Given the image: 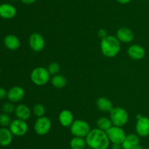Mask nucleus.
Listing matches in <instances>:
<instances>
[{"mask_svg":"<svg viewBox=\"0 0 149 149\" xmlns=\"http://www.w3.org/2000/svg\"><path fill=\"white\" fill-rule=\"evenodd\" d=\"M13 134L7 127L0 128V145L2 147L9 146L13 142Z\"/></svg>","mask_w":149,"mask_h":149,"instance_id":"obj_19","label":"nucleus"},{"mask_svg":"<svg viewBox=\"0 0 149 149\" xmlns=\"http://www.w3.org/2000/svg\"><path fill=\"white\" fill-rule=\"evenodd\" d=\"M96 124H97V128L105 131H107L113 126L110 118H107V117H100L97 119Z\"/></svg>","mask_w":149,"mask_h":149,"instance_id":"obj_23","label":"nucleus"},{"mask_svg":"<svg viewBox=\"0 0 149 149\" xmlns=\"http://www.w3.org/2000/svg\"><path fill=\"white\" fill-rule=\"evenodd\" d=\"M87 146V142L84 137H74L70 141L71 149H85Z\"/></svg>","mask_w":149,"mask_h":149,"instance_id":"obj_22","label":"nucleus"},{"mask_svg":"<svg viewBox=\"0 0 149 149\" xmlns=\"http://www.w3.org/2000/svg\"><path fill=\"white\" fill-rule=\"evenodd\" d=\"M108 137L112 144H121L123 143L126 137L127 134L122 127L112 126L106 131Z\"/></svg>","mask_w":149,"mask_h":149,"instance_id":"obj_6","label":"nucleus"},{"mask_svg":"<svg viewBox=\"0 0 149 149\" xmlns=\"http://www.w3.org/2000/svg\"><path fill=\"white\" fill-rule=\"evenodd\" d=\"M47 70L49 72L50 75H55V74H59L61 72V65L58 62H52L48 65Z\"/></svg>","mask_w":149,"mask_h":149,"instance_id":"obj_25","label":"nucleus"},{"mask_svg":"<svg viewBox=\"0 0 149 149\" xmlns=\"http://www.w3.org/2000/svg\"><path fill=\"white\" fill-rule=\"evenodd\" d=\"M69 128L70 131L74 137H84V138L87 137L91 130L90 124L86 121L81 119L74 120Z\"/></svg>","mask_w":149,"mask_h":149,"instance_id":"obj_5","label":"nucleus"},{"mask_svg":"<svg viewBox=\"0 0 149 149\" xmlns=\"http://www.w3.org/2000/svg\"><path fill=\"white\" fill-rule=\"evenodd\" d=\"M12 122V119L9 114L2 112L0 114V126L1 127H9Z\"/></svg>","mask_w":149,"mask_h":149,"instance_id":"obj_26","label":"nucleus"},{"mask_svg":"<svg viewBox=\"0 0 149 149\" xmlns=\"http://www.w3.org/2000/svg\"><path fill=\"white\" fill-rule=\"evenodd\" d=\"M50 82L52 86L56 89H63L67 84V79L62 74H55L50 79Z\"/></svg>","mask_w":149,"mask_h":149,"instance_id":"obj_21","label":"nucleus"},{"mask_svg":"<svg viewBox=\"0 0 149 149\" xmlns=\"http://www.w3.org/2000/svg\"><path fill=\"white\" fill-rule=\"evenodd\" d=\"M70 149H71V148H70Z\"/></svg>","mask_w":149,"mask_h":149,"instance_id":"obj_35","label":"nucleus"},{"mask_svg":"<svg viewBox=\"0 0 149 149\" xmlns=\"http://www.w3.org/2000/svg\"><path fill=\"white\" fill-rule=\"evenodd\" d=\"M51 75L47 69L44 67H38L33 69L31 73V80L33 84L42 86L50 80Z\"/></svg>","mask_w":149,"mask_h":149,"instance_id":"obj_4","label":"nucleus"},{"mask_svg":"<svg viewBox=\"0 0 149 149\" xmlns=\"http://www.w3.org/2000/svg\"><path fill=\"white\" fill-rule=\"evenodd\" d=\"M9 129L14 136L22 137L24 136L29 131V125L26 121L16 118L12 121Z\"/></svg>","mask_w":149,"mask_h":149,"instance_id":"obj_8","label":"nucleus"},{"mask_svg":"<svg viewBox=\"0 0 149 149\" xmlns=\"http://www.w3.org/2000/svg\"><path fill=\"white\" fill-rule=\"evenodd\" d=\"M127 55L133 60H141L145 57L146 50L142 45L133 44L128 48Z\"/></svg>","mask_w":149,"mask_h":149,"instance_id":"obj_13","label":"nucleus"},{"mask_svg":"<svg viewBox=\"0 0 149 149\" xmlns=\"http://www.w3.org/2000/svg\"><path fill=\"white\" fill-rule=\"evenodd\" d=\"M32 112L37 118H40V117L45 116V113H46V108H45V107L42 104L37 103L33 107Z\"/></svg>","mask_w":149,"mask_h":149,"instance_id":"obj_24","label":"nucleus"},{"mask_svg":"<svg viewBox=\"0 0 149 149\" xmlns=\"http://www.w3.org/2000/svg\"><path fill=\"white\" fill-rule=\"evenodd\" d=\"M58 121L62 127L68 128L71 127L72 123L74 122V115L69 110H63L58 115Z\"/></svg>","mask_w":149,"mask_h":149,"instance_id":"obj_15","label":"nucleus"},{"mask_svg":"<svg viewBox=\"0 0 149 149\" xmlns=\"http://www.w3.org/2000/svg\"><path fill=\"white\" fill-rule=\"evenodd\" d=\"M51 128H52V121L45 115L37 118L33 127L35 132L39 136L47 134L51 130Z\"/></svg>","mask_w":149,"mask_h":149,"instance_id":"obj_7","label":"nucleus"},{"mask_svg":"<svg viewBox=\"0 0 149 149\" xmlns=\"http://www.w3.org/2000/svg\"><path fill=\"white\" fill-rule=\"evenodd\" d=\"M7 91H6L4 88L0 87V100L4 99V98L7 97Z\"/></svg>","mask_w":149,"mask_h":149,"instance_id":"obj_29","label":"nucleus"},{"mask_svg":"<svg viewBox=\"0 0 149 149\" xmlns=\"http://www.w3.org/2000/svg\"><path fill=\"white\" fill-rule=\"evenodd\" d=\"M121 42L116 36L107 35L100 41V51L107 58H113L121 51Z\"/></svg>","mask_w":149,"mask_h":149,"instance_id":"obj_2","label":"nucleus"},{"mask_svg":"<svg viewBox=\"0 0 149 149\" xmlns=\"http://www.w3.org/2000/svg\"><path fill=\"white\" fill-rule=\"evenodd\" d=\"M116 37L120 41L121 43H130L132 42L135 37L132 29L128 27H121L117 30Z\"/></svg>","mask_w":149,"mask_h":149,"instance_id":"obj_12","label":"nucleus"},{"mask_svg":"<svg viewBox=\"0 0 149 149\" xmlns=\"http://www.w3.org/2000/svg\"><path fill=\"white\" fill-rule=\"evenodd\" d=\"M25 96V91L19 86H13L7 91V98L10 102L13 103L18 102L23 100Z\"/></svg>","mask_w":149,"mask_h":149,"instance_id":"obj_11","label":"nucleus"},{"mask_svg":"<svg viewBox=\"0 0 149 149\" xmlns=\"http://www.w3.org/2000/svg\"><path fill=\"white\" fill-rule=\"evenodd\" d=\"M4 45L10 51H17L20 47V40L14 34H8L4 37Z\"/></svg>","mask_w":149,"mask_h":149,"instance_id":"obj_18","label":"nucleus"},{"mask_svg":"<svg viewBox=\"0 0 149 149\" xmlns=\"http://www.w3.org/2000/svg\"><path fill=\"white\" fill-rule=\"evenodd\" d=\"M140 145V137L137 134H127L125 140L122 143V149H133Z\"/></svg>","mask_w":149,"mask_h":149,"instance_id":"obj_17","label":"nucleus"},{"mask_svg":"<svg viewBox=\"0 0 149 149\" xmlns=\"http://www.w3.org/2000/svg\"><path fill=\"white\" fill-rule=\"evenodd\" d=\"M20 1L24 4H34L37 0H20Z\"/></svg>","mask_w":149,"mask_h":149,"instance_id":"obj_30","label":"nucleus"},{"mask_svg":"<svg viewBox=\"0 0 149 149\" xmlns=\"http://www.w3.org/2000/svg\"><path fill=\"white\" fill-rule=\"evenodd\" d=\"M0 74H1V69H0Z\"/></svg>","mask_w":149,"mask_h":149,"instance_id":"obj_34","label":"nucleus"},{"mask_svg":"<svg viewBox=\"0 0 149 149\" xmlns=\"http://www.w3.org/2000/svg\"><path fill=\"white\" fill-rule=\"evenodd\" d=\"M29 45L31 49L34 52H41L45 47V38L40 33H32L29 38Z\"/></svg>","mask_w":149,"mask_h":149,"instance_id":"obj_10","label":"nucleus"},{"mask_svg":"<svg viewBox=\"0 0 149 149\" xmlns=\"http://www.w3.org/2000/svg\"><path fill=\"white\" fill-rule=\"evenodd\" d=\"M112 149H122L121 144H112Z\"/></svg>","mask_w":149,"mask_h":149,"instance_id":"obj_32","label":"nucleus"},{"mask_svg":"<svg viewBox=\"0 0 149 149\" xmlns=\"http://www.w3.org/2000/svg\"><path fill=\"white\" fill-rule=\"evenodd\" d=\"M96 105L99 110L105 112H110L113 108L111 101L109 98L105 97V96L98 98L96 101Z\"/></svg>","mask_w":149,"mask_h":149,"instance_id":"obj_20","label":"nucleus"},{"mask_svg":"<svg viewBox=\"0 0 149 149\" xmlns=\"http://www.w3.org/2000/svg\"><path fill=\"white\" fill-rule=\"evenodd\" d=\"M132 0H116V1L121 4H127L130 2Z\"/></svg>","mask_w":149,"mask_h":149,"instance_id":"obj_31","label":"nucleus"},{"mask_svg":"<svg viewBox=\"0 0 149 149\" xmlns=\"http://www.w3.org/2000/svg\"><path fill=\"white\" fill-rule=\"evenodd\" d=\"M85 139L87 146L91 149H108L111 144L106 131L98 128L90 130Z\"/></svg>","mask_w":149,"mask_h":149,"instance_id":"obj_1","label":"nucleus"},{"mask_svg":"<svg viewBox=\"0 0 149 149\" xmlns=\"http://www.w3.org/2000/svg\"><path fill=\"white\" fill-rule=\"evenodd\" d=\"M135 131L140 137H146L149 136V118L141 115H137L135 124Z\"/></svg>","mask_w":149,"mask_h":149,"instance_id":"obj_9","label":"nucleus"},{"mask_svg":"<svg viewBox=\"0 0 149 149\" xmlns=\"http://www.w3.org/2000/svg\"><path fill=\"white\" fill-rule=\"evenodd\" d=\"M1 110H2V112L4 113L9 114L13 113L15 112V106L13 105V102H5L4 105L1 107Z\"/></svg>","mask_w":149,"mask_h":149,"instance_id":"obj_27","label":"nucleus"},{"mask_svg":"<svg viewBox=\"0 0 149 149\" xmlns=\"http://www.w3.org/2000/svg\"><path fill=\"white\" fill-rule=\"evenodd\" d=\"M133 149H145V148H144L143 147H142V146H141V145H137L136 147L134 148Z\"/></svg>","mask_w":149,"mask_h":149,"instance_id":"obj_33","label":"nucleus"},{"mask_svg":"<svg viewBox=\"0 0 149 149\" xmlns=\"http://www.w3.org/2000/svg\"><path fill=\"white\" fill-rule=\"evenodd\" d=\"M108 34L107 32H106V29H99L98 32H97V36L100 38V39H103V38L106 37Z\"/></svg>","mask_w":149,"mask_h":149,"instance_id":"obj_28","label":"nucleus"},{"mask_svg":"<svg viewBox=\"0 0 149 149\" xmlns=\"http://www.w3.org/2000/svg\"><path fill=\"white\" fill-rule=\"evenodd\" d=\"M31 110L26 105L24 104H19L15 107V115L16 118L23 121H27L31 115Z\"/></svg>","mask_w":149,"mask_h":149,"instance_id":"obj_16","label":"nucleus"},{"mask_svg":"<svg viewBox=\"0 0 149 149\" xmlns=\"http://www.w3.org/2000/svg\"><path fill=\"white\" fill-rule=\"evenodd\" d=\"M110 119L113 126L123 127L127 124L129 115L127 111L125 108L116 107L113 108L110 112Z\"/></svg>","mask_w":149,"mask_h":149,"instance_id":"obj_3","label":"nucleus"},{"mask_svg":"<svg viewBox=\"0 0 149 149\" xmlns=\"http://www.w3.org/2000/svg\"><path fill=\"white\" fill-rule=\"evenodd\" d=\"M17 9L14 5L9 3H3L0 4V17L3 19H10L15 17Z\"/></svg>","mask_w":149,"mask_h":149,"instance_id":"obj_14","label":"nucleus"}]
</instances>
